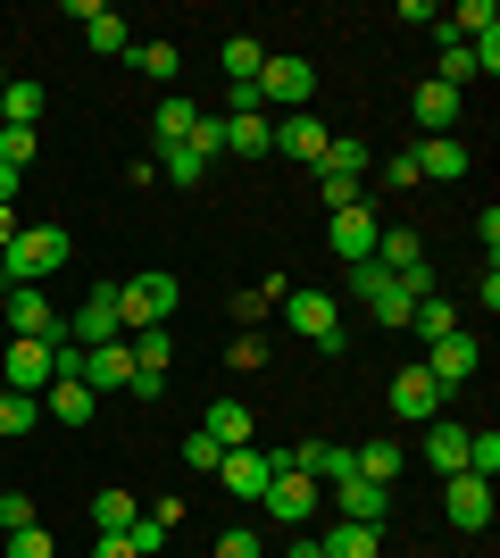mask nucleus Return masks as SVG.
<instances>
[{
  "instance_id": "393cba45",
  "label": "nucleus",
  "mask_w": 500,
  "mask_h": 558,
  "mask_svg": "<svg viewBox=\"0 0 500 558\" xmlns=\"http://www.w3.org/2000/svg\"><path fill=\"white\" fill-rule=\"evenodd\" d=\"M351 466L367 475V484L392 492V484H401V442H358V450H351Z\"/></svg>"
},
{
  "instance_id": "c85d7f7f",
  "label": "nucleus",
  "mask_w": 500,
  "mask_h": 558,
  "mask_svg": "<svg viewBox=\"0 0 500 558\" xmlns=\"http://www.w3.org/2000/svg\"><path fill=\"white\" fill-rule=\"evenodd\" d=\"M217 59H225V84H234V93H242V84H259V68H267V50L251 43V34H234V43L217 50Z\"/></svg>"
},
{
  "instance_id": "bb28decb",
  "label": "nucleus",
  "mask_w": 500,
  "mask_h": 558,
  "mask_svg": "<svg viewBox=\"0 0 500 558\" xmlns=\"http://www.w3.org/2000/svg\"><path fill=\"white\" fill-rule=\"evenodd\" d=\"M376 542H383V525H351V517H342L317 550H326V558H376Z\"/></svg>"
},
{
  "instance_id": "ea45409f",
  "label": "nucleus",
  "mask_w": 500,
  "mask_h": 558,
  "mask_svg": "<svg viewBox=\"0 0 500 558\" xmlns=\"http://www.w3.org/2000/svg\"><path fill=\"white\" fill-rule=\"evenodd\" d=\"M217 459H225L217 434H184V466H192V475H217Z\"/></svg>"
},
{
  "instance_id": "c9c22d12",
  "label": "nucleus",
  "mask_w": 500,
  "mask_h": 558,
  "mask_svg": "<svg viewBox=\"0 0 500 558\" xmlns=\"http://www.w3.org/2000/svg\"><path fill=\"white\" fill-rule=\"evenodd\" d=\"M184 150H192L200 167H209V159H225V117H200V125L184 134Z\"/></svg>"
},
{
  "instance_id": "de8ad7c7",
  "label": "nucleus",
  "mask_w": 500,
  "mask_h": 558,
  "mask_svg": "<svg viewBox=\"0 0 500 558\" xmlns=\"http://www.w3.org/2000/svg\"><path fill=\"white\" fill-rule=\"evenodd\" d=\"M9 201H17V167H0V209H9Z\"/></svg>"
},
{
  "instance_id": "ddd939ff",
  "label": "nucleus",
  "mask_w": 500,
  "mask_h": 558,
  "mask_svg": "<svg viewBox=\"0 0 500 558\" xmlns=\"http://www.w3.org/2000/svg\"><path fill=\"white\" fill-rule=\"evenodd\" d=\"M68 17L84 25V43H93V50H109V59H125V43H134V34H125V17H118V9H109V0H68Z\"/></svg>"
},
{
  "instance_id": "cd10ccee",
  "label": "nucleus",
  "mask_w": 500,
  "mask_h": 558,
  "mask_svg": "<svg viewBox=\"0 0 500 558\" xmlns=\"http://www.w3.org/2000/svg\"><path fill=\"white\" fill-rule=\"evenodd\" d=\"M93 384H68V375H59V384H50V392H42V409H50V417H68V425H84V417H93Z\"/></svg>"
},
{
  "instance_id": "c03bdc74",
  "label": "nucleus",
  "mask_w": 500,
  "mask_h": 558,
  "mask_svg": "<svg viewBox=\"0 0 500 558\" xmlns=\"http://www.w3.org/2000/svg\"><path fill=\"white\" fill-rule=\"evenodd\" d=\"M125 542H134V550H159V542H167V525H159V517H134V525H125Z\"/></svg>"
},
{
  "instance_id": "49530a36",
  "label": "nucleus",
  "mask_w": 500,
  "mask_h": 558,
  "mask_svg": "<svg viewBox=\"0 0 500 558\" xmlns=\"http://www.w3.org/2000/svg\"><path fill=\"white\" fill-rule=\"evenodd\" d=\"M93 558H143V550H134L125 534H100V542H93Z\"/></svg>"
},
{
  "instance_id": "f03ea898",
  "label": "nucleus",
  "mask_w": 500,
  "mask_h": 558,
  "mask_svg": "<svg viewBox=\"0 0 500 558\" xmlns=\"http://www.w3.org/2000/svg\"><path fill=\"white\" fill-rule=\"evenodd\" d=\"M259 109H284V117H301L309 109V93H317V68L301 59V50H267V68H259Z\"/></svg>"
},
{
  "instance_id": "39448f33",
  "label": "nucleus",
  "mask_w": 500,
  "mask_h": 558,
  "mask_svg": "<svg viewBox=\"0 0 500 558\" xmlns=\"http://www.w3.org/2000/svg\"><path fill=\"white\" fill-rule=\"evenodd\" d=\"M284 326L301 333V342H317V350H342V308L326 301V292H284Z\"/></svg>"
},
{
  "instance_id": "6ab92c4d",
  "label": "nucleus",
  "mask_w": 500,
  "mask_h": 558,
  "mask_svg": "<svg viewBox=\"0 0 500 558\" xmlns=\"http://www.w3.org/2000/svg\"><path fill=\"white\" fill-rule=\"evenodd\" d=\"M84 384H93V392H125V384H134V350H125V342L84 350Z\"/></svg>"
},
{
  "instance_id": "4be33fe9",
  "label": "nucleus",
  "mask_w": 500,
  "mask_h": 558,
  "mask_svg": "<svg viewBox=\"0 0 500 558\" xmlns=\"http://www.w3.org/2000/svg\"><path fill=\"white\" fill-rule=\"evenodd\" d=\"M125 68H134V75H150V84H175L184 50H175V43H125Z\"/></svg>"
},
{
  "instance_id": "7c9ffc66",
  "label": "nucleus",
  "mask_w": 500,
  "mask_h": 558,
  "mask_svg": "<svg viewBox=\"0 0 500 558\" xmlns=\"http://www.w3.org/2000/svg\"><path fill=\"white\" fill-rule=\"evenodd\" d=\"M317 175H367V142H358V134H326V159H317Z\"/></svg>"
},
{
  "instance_id": "a211bd4d",
  "label": "nucleus",
  "mask_w": 500,
  "mask_h": 558,
  "mask_svg": "<svg viewBox=\"0 0 500 558\" xmlns=\"http://www.w3.org/2000/svg\"><path fill=\"white\" fill-rule=\"evenodd\" d=\"M225 159H276V125H267V109L225 117Z\"/></svg>"
},
{
  "instance_id": "f3484780",
  "label": "nucleus",
  "mask_w": 500,
  "mask_h": 558,
  "mask_svg": "<svg viewBox=\"0 0 500 558\" xmlns=\"http://www.w3.org/2000/svg\"><path fill=\"white\" fill-rule=\"evenodd\" d=\"M326 500H333L342 517H351V525H383V517H392V492H383V484H367V475H351V484H333Z\"/></svg>"
},
{
  "instance_id": "f257e3e1",
  "label": "nucleus",
  "mask_w": 500,
  "mask_h": 558,
  "mask_svg": "<svg viewBox=\"0 0 500 558\" xmlns=\"http://www.w3.org/2000/svg\"><path fill=\"white\" fill-rule=\"evenodd\" d=\"M68 226H17V242L0 251V283H42V276H59L68 267Z\"/></svg>"
},
{
  "instance_id": "f8f14e48",
  "label": "nucleus",
  "mask_w": 500,
  "mask_h": 558,
  "mask_svg": "<svg viewBox=\"0 0 500 558\" xmlns=\"http://www.w3.org/2000/svg\"><path fill=\"white\" fill-rule=\"evenodd\" d=\"M376 217L367 209H342V217H326V242H333V258H342V267H367V258H376Z\"/></svg>"
},
{
  "instance_id": "5701e85b",
  "label": "nucleus",
  "mask_w": 500,
  "mask_h": 558,
  "mask_svg": "<svg viewBox=\"0 0 500 558\" xmlns=\"http://www.w3.org/2000/svg\"><path fill=\"white\" fill-rule=\"evenodd\" d=\"M192 125H200V109H192L184 93H167V100H159V117H150V142H159V150H175Z\"/></svg>"
},
{
  "instance_id": "6e6552de",
  "label": "nucleus",
  "mask_w": 500,
  "mask_h": 558,
  "mask_svg": "<svg viewBox=\"0 0 500 558\" xmlns=\"http://www.w3.org/2000/svg\"><path fill=\"white\" fill-rule=\"evenodd\" d=\"M68 333L84 350H100V342H125V317H118V283H100V292H84V308L68 317Z\"/></svg>"
},
{
  "instance_id": "a19ab883",
  "label": "nucleus",
  "mask_w": 500,
  "mask_h": 558,
  "mask_svg": "<svg viewBox=\"0 0 500 558\" xmlns=\"http://www.w3.org/2000/svg\"><path fill=\"white\" fill-rule=\"evenodd\" d=\"M9 558H59V542H50V525H25V534H9Z\"/></svg>"
},
{
  "instance_id": "2eb2a0df",
  "label": "nucleus",
  "mask_w": 500,
  "mask_h": 558,
  "mask_svg": "<svg viewBox=\"0 0 500 558\" xmlns=\"http://www.w3.org/2000/svg\"><path fill=\"white\" fill-rule=\"evenodd\" d=\"M408 159H417V175H434V184H459V175L476 167V159H467V142H459V134H426V142H417V150H408Z\"/></svg>"
},
{
  "instance_id": "37998d69",
  "label": "nucleus",
  "mask_w": 500,
  "mask_h": 558,
  "mask_svg": "<svg viewBox=\"0 0 500 558\" xmlns=\"http://www.w3.org/2000/svg\"><path fill=\"white\" fill-rule=\"evenodd\" d=\"M217 558H267V542L251 525H234V534H217Z\"/></svg>"
},
{
  "instance_id": "412c9836",
  "label": "nucleus",
  "mask_w": 500,
  "mask_h": 558,
  "mask_svg": "<svg viewBox=\"0 0 500 558\" xmlns=\"http://www.w3.org/2000/svg\"><path fill=\"white\" fill-rule=\"evenodd\" d=\"M276 150H284V159H326V125H317L309 109L284 117V125H276Z\"/></svg>"
},
{
  "instance_id": "9b49d317",
  "label": "nucleus",
  "mask_w": 500,
  "mask_h": 558,
  "mask_svg": "<svg viewBox=\"0 0 500 558\" xmlns=\"http://www.w3.org/2000/svg\"><path fill=\"white\" fill-rule=\"evenodd\" d=\"M476 359H484V342H476L467 326H459V333H442V342H434V359H417V367H426L434 384L451 392V384H467V375H476Z\"/></svg>"
},
{
  "instance_id": "20e7f679",
  "label": "nucleus",
  "mask_w": 500,
  "mask_h": 558,
  "mask_svg": "<svg viewBox=\"0 0 500 558\" xmlns=\"http://www.w3.org/2000/svg\"><path fill=\"white\" fill-rule=\"evenodd\" d=\"M175 301H184V283L167 276V267H150V276L118 283V317H125L134 333H143V326H167V317H175Z\"/></svg>"
},
{
  "instance_id": "c756f323",
  "label": "nucleus",
  "mask_w": 500,
  "mask_h": 558,
  "mask_svg": "<svg viewBox=\"0 0 500 558\" xmlns=\"http://www.w3.org/2000/svg\"><path fill=\"white\" fill-rule=\"evenodd\" d=\"M426 459L442 466V475H467V425H434V434H426Z\"/></svg>"
},
{
  "instance_id": "1a4fd4ad",
  "label": "nucleus",
  "mask_w": 500,
  "mask_h": 558,
  "mask_svg": "<svg viewBox=\"0 0 500 558\" xmlns=\"http://www.w3.org/2000/svg\"><path fill=\"white\" fill-rule=\"evenodd\" d=\"M442 517H451L459 534H484L492 525V484L484 475H442Z\"/></svg>"
},
{
  "instance_id": "a18cd8bd",
  "label": "nucleus",
  "mask_w": 500,
  "mask_h": 558,
  "mask_svg": "<svg viewBox=\"0 0 500 558\" xmlns=\"http://www.w3.org/2000/svg\"><path fill=\"white\" fill-rule=\"evenodd\" d=\"M225 359H234V367H267V342H259V333H242V342L225 350Z\"/></svg>"
},
{
  "instance_id": "423d86ee",
  "label": "nucleus",
  "mask_w": 500,
  "mask_h": 558,
  "mask_svg": "<svg viewBox=\"0 0 500 558\" xmlns=\"http://www.w3.org/2000/svg\"><path fill=\"white\" fill-rule=\"evenodd\" d=\"M0 326L9 333H34V342H68V317L34 292V283H9V301H0Z\"/></svg>"
},
{
  "instance_id": "dca6fc26",
  "label": "nucleus",
  "mask_w": 500,
  "mask_h": 558,
  "mask_svg": "<svg viewBox=\"0 0 500 558\" xmlns=\"http://www.w3.org/2000/svg\"><path fill=\"white\" fill-rule=\"evenodd\" d=\"M267 475H276V459H267V450H225V459H217V484L234 492V500H259Z\"/></svg>"
},
{
  "instance_id": "a878e982",
  "label": "nucleus",
  "mask_w": 500,
  "mask_h": 558,
  "mask_svg": "<svg viewBox=\"0 0 500 558\" xmlns=\"http://www.w3.org/2000/svg\"><path fill=\"white\" fill-rule=\"evenodd\" d=\"M417 125H426V134H451L459 125V93L451 84H417Z\"/></svg>"
},
{
  "instance_id": "9d476101",
  "label": "nucleus",
  "mask_w": 500,
  "mask_h": 558,
  "mask_svg": "<svg viewBox=\"0 0 500 558\" xmlns=\"http://www.w3.org/2000/svg\"><path fill=\"white\" fill-rule=\"evenodd\" d=\"M442 400H451V392H442L426 367H401V375H392V417H401V425H434V417H442Z\"/></svg>"
},
{
  "instance_id": "f704fd0d",
  "label": "nucleus",
  "mask_w": 500,
  "mask_h": 558,
  "mask_svg": "<svg viewBox=\"0 0 500 558\" xmlns=\"http://www.w3.org/2000/svg\"><path fill=\"white\" fill-rule=\"evenodd\" d=\"M125 350H134V367H150V375H167V359H175V342H167V326H143V333H134V342H125Z\"/></svg>"
},
{
  "instance_id": "72a5a7b5",
  "label": "nucleus",
  "mask_w": 500,
  "mask_h": 558,
  "mask_svg": "<svg viewBox=\"0 0 500 558\" xmlns=\"http://www.w3.org/2000/svg\"><path fill=\"white\" fill-rule=\"evenodd\" d=\"M134 517H143V509H134V492H93V525H100V534H125Z\"/></svg>"
},
{
  "instance_id": "aec40b11",
  "label": "nucleus",
  "mask_w": 500,
  "mask_h": 558,
  "mask_svg": "<svg viewBox=\"0 0 500 558\" xmlns=\"http://www.w3.org/2000/svg\"><path fill=\"white\" fill-rule=\"evenodd\" d=\"M200 434H217V450H251L259 417H251L242 400H209V417H200Z\"/></svg>"
},
{
  "instance_id": "4c0bfd02",
  "label": "nucleus",
  "mask_w": 500,
  "mask_h": 558,
  "mask_svg": "<svg viewBox=\"0 0 500 558\" xmlns=\"http://www.w3.org/2000/svg\"><path fill=\"white\" fill-rule=\"evenodd\" d=\"M317 201H326V217L358 209V175H317Z\"/></svg>"
},
{
  "instance_id": "0eeeda50",
  "label": "nucleus",
  "mask_w": 500,
  "mask_h": 558,
  "mask_svg": "<svg viewBox=\"0 0 500 558\" xmlns=\"http://www.w3.org/2000/svg\"><path fill=\"white\" fill-rule=\"evenodd\" d=\"M50 342H34V333H9V359H0V392H50Z\"/></svg>"
},
{
  "instance_id": "58836bf2",
  "label": "nucleus",
  "mask_w": 500,
  "mask_h": 558,
  "mask_svg": "<svg viewBox=\"0 0 500 558\" xmlns=\"http://www.w3.org/2000/svg\"><path fill=\"white\" fill-rule=\"evenodd\" d=\"M25 525H42V517H34V492H0V534H25Z\"/></svg>"
},
{
  "instance_id": "b1692460",
  "label": "nucleus",
  "mask_w": 500,
  "mask_h": 558,
  "mask_svg": "<svg viewBox=\"0 0 500 558\" xmlns=\"http://www.w3.org/2000/svg\"><path fill=\"white\" fill-rule=\"evenodd\" d=\"M42 84H25V75H9V93H0V125H25L34 134V117H42Z\"/></svg>"
},
{
  "instance_id": "4468645a",
  "label": "nucleus",
  "mask_w": 500,
  "mask_h": 558,
  "mask_svg": "<svg viewBox=\"0 0 500 558\" xmlns=\"http://www.w3.org/2000/svg\"><path fill=\"white\" fill-rule=\"evenodd\" d=\"M376 267H383V276H401V283H426V242H417L408 226H383L376 233Z\"/></svg>"
},
{
  "instance_id": "79ce46f5",
  "label": "nucleus",
  "mask_w": 500,
  "mask_h": 558,
  "mask_svg": "<svg viewBox=\"0 0 500 558\" xmlns=\"http://www.w3.org/2000/svg\"><path fill=\"white\" fill-rule=\"evenodd\" d=\"M25 159H34V134H25V125H0V167L25 175Z\"/></svg>"
},
{
  "instance_id": "7ed1b4c3",
  "label": "nucleus",
  "mask_w": 500,
  "mask_h": 558,
  "mask_svg": "<svg viewBox=\"0 0 500 558\" xmlns=\"http://www.w3.org/2000/svg\"><path fill=\"white\" fill-rule=\"evenodd\" d=\"M351 292L367 301V317H376V326H408V308L426 301L434 283H401V276H383L376 258H367V267H351Z\"/></svg>"
},
{
  "instance_id": "473e14b6",
  "label": "nucleus",
  "mask_w": 500,
  "mask_h": 558,
  "mask_svg": "<svg viewBox=\"0 0 500 558\" xmlns=\"http://www.w3.org/2000/svg\"><path fill=\"white\" fill-rule=\"evenodd\" d=\"M42 425V400L34 392H0V442H17V434H34Z\"/></svg>"
},
{
  "instance_id": "8fccbe9b",
  "label": "nucleus",
  "mask_w": 500,
  "mask_h": 558,
  "mask_svg": "<svg viewBox=\"0 0 500 558\" xmlns=\"http://www.w3.org/2000/svg\"><path fill=\"white\" fill-rule=\"evenodd\" d=\"M0 93H9V68H0Z\"/></svg>"
},
{
  "instance_id": "09e8293b",
  "label": "nucleus",
  "mask_w": 500,
  "mask_h": 558,
  "mask_svg": "<svg viewBox=\"0 0 500 558\" xmlns=\"http://www.w3.org/2000/svg\"><path fill=\"white\" fill-rule=\"evenodd\" d=\"M284 558H326V550H317V542H292V550Z\"/></svg>"
},
{
  "instance_id": "2f4dec72",
  "label": "nucleus",
  "mask_w": 500,
  "mask_h": 558,
  "mask_svg": "<svg viewBox=\"0 0 500 558\" xmlns=\"http://www.w3.org/2000/svg\"><path fill=\"white\" fill-rule=\"evenodd\" d=\"M408 326L426 333V350H434V342H442V333H459V308H451V301H442V292H426V301L408 308Z\"/></svg>"
},
{
  "instance_id": "e433bc0d",
  "label": "nucleus",
  "mask_w": 500,
  "mask_h": 558,
  "mask_svg": "<svg viewBox=\"0 0 500 558\" xmlns=\"http://www.w3.org/2000/svg\"><path fill=\"white\" fill-rule=\"evenodd\" d=\"M467 475H484V484L500 475V434H492V425H484V434H467Z\"/></svg>"
}]
</instances>
